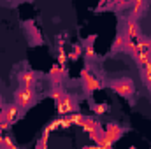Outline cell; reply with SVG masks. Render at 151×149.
I'll return each mask as SVG.
<instances>
[{"label": "cell", "mask_w": 151, "mask_h": 149, "mask_svg": "<svg viewBox=\"0 0 151 149\" xmlns=\"http://www.w3.org/2000/svg\"><path fill=\"white\" fill-rule=\"evenodd\" d=\"M37 97H35V88H27V86H19L14 93V104L21 109L27 111L35 104Z\"/></svg>", "instance_id": "obj_1"}, {"label": "cell", "mask_w": 151, "mask_h": 149, "mask_svg": "<svg viewBox=\"0 0 151 149\" xmlns=\"http://www.w3.org/2000/svg\"><path fill=\"white\" fill-rule=\"evenodd\" d=\"M109 88L113 90L114 93H118L119 97L123 98H132L134 93H135V84L130 77H121V79H116L109 84Z\"/></svg>", "instance_id": "obj_2"}, {"label": "cell", "mask_w": 151, "mask_h": 149, "mask_svg": "<svg viewBox=\"0 0 151 149\" xmlns=\"http://www.w3.org/2000/svg\"><path fill=\"white\" fill-rule=\"evenodd\" d=\"M81 79H83V84H84V90L91 95L93 91H97V90H100L104 84L100 82V79L99 77H95V75L90 72V69L88 67H84L83 70H81Z\"/></svg>", "instance_id": "obj_3"}, {"label": "cell", "mask_w": 151, "mask_h": 149, "mask_svg": "<svg viewBox=\"0 0 151 149\" xmlns=\"http://www.w3.org/2000/svg\"><path fill=\"white\" fill-rule=\"evenodd\" d=\"M56 111H58L60 116H65V114H70V112L77 111V100L72 95L63 93V97L56 102Z\"/></svg>", "instance_id": "obj_4"}, {"label": "cell", "mask_w": 151, "mask_h": 149, "mask_svg": "<svg viewBox=\"0 0 151 149\" xmlns=\"http://www.w3.org/2000/svg\"><path fill=\"white\" fill-rule=\"evenodd\" d=\"M2 114H4V119L9 123V125H14L16 121H19L21 117V109L16 105V104H7L2 107Z\"/></svg>", "instance_id": "obj_5"}, {"label": "cell", "mask_w": 151, "mask_h": 149, "mask_svg": "<svg viewBox=\"0 0 151 149\" xmlns=\"http://www.w3.org/2000/svg\"><path fill=\"white\" fill-rule=\"evenodd\" d=\"M123 132H125V130H123L118 123H107V125H106V130H104V135L114 144V142H118V140L121 139Z\"/></svg>", "instance_id": "obj_6"}, {"label": "cell", "mask_w": 151, "mask_h": 149, "mask_svg": "<svg viewBox=\"0 0 151 149\" xmlns=\"http://www.w3.org/2000/svg\"><path fill=\"white\" fill-rule=\"evenodd\" d=\"M67 74V69H65V65H53L51 67V70H49V79H51V82H53V86H58V84H62V81H63V77Z\"/></svg>", "instance_id": "obj_7"}, {"label": "cell", "mask_w": 151, "mask_h": 149, "mask_svg": "<svg viewBox=\"0 0 151 149\" xmlns=\"http://www.w3.org/2000/svg\"><path fill=\"white\" fill-rule=\"evenodd\" d=\"M18 82H19V86L35 88V82H37V74H35L34 70H23L21 74L18 75Z\"/></svg>", "instance_id": "obj_8"}, {"label": "cell", "mask_w": 151, "mask_h": 149, "mask_svg": "<svg viewBox=\"0 0 151 149\" xmlns=\"http://www.w3.org/2000/svg\"><path fill=\"white\" fill-rule=\"evenodd\" d=\"M127 39H135L141 35V30H139V25H137V19H134L132 16L127 19V23H125V32H123Z\"/></svg>", "instance_id": "obj_9"}, {"label": "cell", "mask_w": 151, "mask_h": 149, "mask_svg": "<svg viewBox=\"0 0 151 149\" xmlns=\"http://www.w3.org/2000/svg\"><path fill=\"white\" fill-rule=\"evenodd\" d=\"M130 4H132V18L134 19H137V18H141L142 14H144V11L148 9V0H130Z\"/></svg>", "instance_id": "obj_10"}, {"label": "cell", "mask_w": 151, "mask_h": 149, "mask_svg": "<svg viewBox=\"0 0 151 149\" xmlns=\"http://www.w3.org/2000/svg\"><path fill=\"white\" fill-rule=\"evenodd\" d=\"M81 128H83L86 133H90V132H97V130H102L100 121H99L97 117H91V116H84V121H83Z\"/></svg>", "instance_id": "obj_11"}, {"label": "cell", "mask_w": 151, "mask_h": 149, "mask_svg": "<svg viewBox=\"0 0 151 149\" xmlns=\"http://www.w3.org/2000/svg\"><path fill=\"white\" fill-rule=\"evenodd\" d=\"M125 40H127V35H125V34H118L116 39H114V42H113V46H111V53L123 51V47H125Z\"/></svg>", "instance_id": "obj_12"}, {"label": "cell", "mask_w": 151, "mask_h": 149, "mask_svg": "<svg viewBox=\"0 0 151 149\" xmlns=\"http://www.w3.org/2000/svg\"><path fill=\"white\" fill-rule=\"evenodd\" d=\"M123 49H125L127 53H130V54L137 60V56H139V47H137V42H134V39H127Z\"/></svg>", "instance_id": "obj_13"}, {"label": "cell", "mask_w": 151, "mask_h": 149, "mask_svg": "<svg viewBox=\"0 0 151 149\" xmlns=\"http://www.w3.org/2000/svg\"><path fill=\"white\" fill-rule=\"evenodd\" d=\"M135 40H137V47H139V51H151V39L141 37V35H139Z\"/></svg>", "instance_id": "obj_14"}, {"label": "cell", "mask_w": 151, "mask_h": 149, "mask_svg": "<svg viewBox=\"0 0 151 149\" xmlns=\"http://www.w3.org/2000/svg\"><path fill=\"white\" fill-rule=\"evenodd\" d=\"M69 119H70V125H76V126H81L83 121H84V114H81L79 111H74L69 114Z\"/></svg>", "instance_id": "obj_15"}, {"label": "cell", "mask_w": 151, "mask_h": 149, "mask_svg": "<svg viewBox=\"0 0 151 149\" xmlns=\"http://www.w3.org/2000/svg\"><path fill=\"white\" fill-rule=\"evenodd\" d=\"M83 54L86 56L88 62H90V60H95V58H97V51H95L93 44H84V47H83Z\"/></svg>", "instance_id": "obj_16"}, {"label": "cell", "mask_w": 151, "mask_h": 149, "mask_svg": "<svg viewBox=\"0 0 151 149\" xmlns=\"http://www.w3.org/2000/svg\"><path fill=\"white\" fill-rule=\"evenodd\" d=\"M91 111H93V114H97V116H104L106 112L109 111V105L104 104V102H100V104H91Z\"/></svg>", "instance_id": "obj_17"}, {"label": "cell", "mask_w": 151, "mask_h": 149, "mask_svg": "<svg viewBox=\"0 0 151 149\" xmlns=\"http://www.w3.org/2000/svg\"><path fill=\"white\" fill-rule=\"evenodd\" d=\"M63 93H65V91H63L62 84H58V86H53V90L49 91V97H51V98H53L55 102H58V100H60V98L63 97Z\"/></svg>", "instance_id": "obj_18"}, {"label": "cell", "mask_w": 151, "mask_h": 149, "mask_svg": "<svg viewBox=\"0 0 151 149\" xmlns=\"http://www.w3.org/2000/svg\"><path fill=\"white\" fill-rule=\"evenodd\" d=\"M83 47H84V46H81V44H74V46H72V51L69 53V60H77V58L83 54Z\"/></svg>", "instance_id": "obj_19"}, {"label": "cell", "mask_w": 151, "mask_h": 149, "mask_svg": "<svg viewBox=\"0 0 151 149\" xmlns=\"http://www.w3.org/2000/svg\"><path fill=\"white\" fill-rule=\"evenodd\" d=\"M69 60V54L65 53V49H56V63L58 65H65Z\"/></svg>", "instance_id": "obj_20"}, {"label": "cell", "mask_w": 151, "mask_h": 149, "mask_svg": "<svg viewBox=\"0 0 151 149\" xmlns=\"http://www.w3.org/2000/svg\"><path fill=\"white\" fill-rule=\"evenodd\" d=\"M97 146H99L100 149H109L111 146H113V142H111V140H109V139H107V137L104 135V132H102V135H100V139L97 140Z\"/></svg>", "instance_id": "obj_21"}, {"label": "cell", "mask_w": 151, "mask_h": 149, "mask_svg": "<svg viewBox=\"0 0 151 149\" xmlns=\"http://www.w3.org/2000/svg\"><path fill=\"white\" fill-rule=\"evenodd\" d=\"M2 148L5 149H16V144L12 142V139L9 135H4V142H2Z\"/></svg>", "instance_id": "obj_22"}, {"label": "cell", "mask_w": 151, "mask_h": 149, "mask_svg": "<svg viewBox=\"0 0 151 149\" xmlns=\"http://www.w3.org/2000/svg\"><path fill=\"white\" fill-rule=\"evenodd\" d=\"M47 139H49V135H47V133H42L40 140L37 142V149H46L47 148Z\"/></svg>", "instance_id": "obj_23"}, {"label": "cell", "mask_w": 151, "mask_h": 149, "mask_svg": "<svg viewBox=\"0 0 151 149\" xmlns=\"http://www.w3.org/2000/svg\"><path fill=\"white\" fill-rule=\"evenodd\" d=\"M114 4H116L118 11H123V9H127V7L130 5V0H116Z\"/></svg>", "instance_id": "obj_24"}, {"label": "cell", "mask_w": 151, "mask_h": 149, "mask_svg": "<svg viewBox=\"0 0 151 149\" xmlns=\"http://www.w3.org/2000/svg\"><path fill=\"white\" fill-rule=\"evenodd\" d=\"M9 126H11V125H9V123H7L5 119H4V121H0V130H2V132H5V130H7Z\"/></svg>", "instance_id": "obj_25"}, {"label": "cell", "mask_w": 151, "mask_h": 149, "mask_svg": "<svg viewBox=\"0 0 151 149\" xmlns=\"http://www.w3.org/2000/svg\"><path fill=\"white\" fill-rule=\"evenodd\" d=\"M95 39H97V35H90V37H86L84 44H93V42H95Z\"/></svg>", "instance_id": "obj_26"}, {"label": "cell", "mask_w": 151, "mask_h": 149, "mask_svg": "<svg viewBox=\"0 0 151 149\" xmlns=\"http://www.w3.org/2000/svg\"><path fill=\"white\" fill-rule=\"evenodd\" d=\"M104 4H107V0H99V9H100V7H102Z\"/></svg>", "instance_id": "obj_27"}, {"label": "cell", "mask_w": 151, "mask_h": 149, "mask_svg": "<svg viewBox=\"0 0 151 149\" xmlns=\"http://www.w3.org/2000/svg\"><path fill=\"white\" fill-rule=\"evenodd\" d=\"M2 142H4V135L0 133V148H2Z\"/></svg>", "instance_id": "obj_28"}, {"label": "cell", "mask_w": 151, "mask_h": 149, "mask_svg": "<svg viewBox=\"0 0 151 149\" xmlns=\"http://www.w3.org/2000/svg\"><path fill=\"white\" fill-rule=\"evenodd\" d=\"M0 121H4V114H2V109H0Z\"/></svg>", "instance_id": "obj_29"}, {"label": "cell", "mask_w": 151, "mask_h": 149, "mask_svg": "<svg viewBox=\"0 0 151 149\" xmlns=\"http://www.w3.org/2000/svg\"><path fill=\"white\" fill-rule=\"evenodd\" d=\"M107 2H111V4H114V2H116V0H107Z\"/></svg>", "instance_id": "obj_30"}, {"label": "cell", "mask_w": 151, "mask_h": 149, "mask_svg": "<svg viewBox=\"0 0 151 149\" xmlns=\"http://www.w3.org/2000/svg\"><path fill=\"white\" fill-rule=\"evenodd\" d=\"M0 107H4V105H2V100H0Z\"/></svg>", "instance_id": "obj_31"}]
</instances>
